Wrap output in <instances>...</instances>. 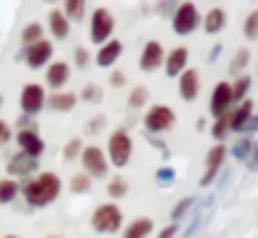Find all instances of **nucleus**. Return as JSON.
<instances>
[{"label": "nucleus", "mask_w": 258, "mask_h": 238, "mask_svg": "<svg viewBox=\"0 0 258 238\" xmlns=\"http://www.w3.org/2000/svg\"><path fill=\"white\" fill-rule=\"evenodd\" d=\"M211 133H213V138H218V141H223V138L228 136V115H223V118H218V121L213 123V128H211Z\"/></svg>", "instance_id": "obj_36"}, {"label": "nucleus", "mask_w": 258, "mask_h": 238, "mask_svg": "<svg viewBox=\"0 0 258 238\" xmlns=\"http://www.w3.org/2000/svg\"><path fill=\"white\" fill-rule=\"evenodd\" d=\"M48 25H50V33H53L58 40H66L68 33H71V23H68V18L63 15V10H50V13H48Z\"/></svg>", "instance_id": "obj_18"}, {"label": "nucleus", "mask_w": 258, "mask_h": 238, "mask_svg": "<svg viewBox=\"0 0 258 238\" xmlns=\"http://www.w3.org/2000/svg\"><path fill=\"white\" fill-rule=\"evenodd\" d=\"M103 126H105V118H103V115H98L95 121H90V123H88V133H100V128H103Z\"/></svg>", "instance_id": "obj_40"}, {"label": "nucleus", "mask_w": 258, "mask_h": 238, "mask_svg": "<svg viewBox=\"0 0 258 238\" xmlns=\"http://www.w3.org/2000/svg\"><path fill=\"white\" fill-rule=\"evenodd\" d=\"M125 193H128V183H125V178L115 175V178L108 183V196H110V198H123Z\"/></svg>", "instance_id": "obj_30"}, {"label": "nucleus", "mask_w": 258, "mask_h": 238, "mask_svg": "<svg viewBox=\"0 0 258 238\" xmlns=\"http://www.w3.org/2000/svg\"><path fill=\"white\" fill-rule=\"evenodd\" d=\"M173 123H175V113L168 105H153L146 113V118H143V126H146L148 133H163V131L171 128Z\"/></svg>", "instance_id": "obj_6"}, {"label": "nucleus", "mask_w": 258, "mask_h": 238, "mask_svg": "<svg viewBox=\"0 0 258 238\" xmlns=\"http://www.w3.org/2000/svg\"><path fill=\"white\" fill-rule=\"evenodd\" d=\"M45 105V90L38 83H25L20 93V108L25 115H38Z\"/></svg>", "instance_id": "obj_7"}, {"label": "nucleus", "mask_w": 258, "mask_h": 238, "mask_svg": "<svg viewBox=\"0 0 258 238\" xmlns=\"http://www.w3.org/2000/svg\"><path fill=\"white\" fill-rule=\"evenodd\" d=\"M190 206H193V196H185V198H180V201H178V206H175V208L171 211V218H173V221H180V218L188 213V208H190Z\"/></svg>", "instance_id": "obj_35"}, {"label": "nucleus", "mask_w": 258, "mask_h": 238, "mask_svg": "<svg viewBox=\"0 0 258 238\" xmlns=\"http://www.w3.org/2000/svg\"><path fill=\"white\" fill-rule=\"evenodd\" d=\"M40 35H43V28H40V23H30V25H25V30H23V43H25V48L28 45H33V43H38L40 40Z\"/></svg>", "instance_id": "obj_27"}, {"label": "nucleus", "mask_w": 258, "mask_h": 238, "mask_svg": "<svg viewBox=\"0 0 258 238\" xmlns=\"http://www.w3.org/2000/svg\"><path fill=\"white\" fill-rule=\"evenodd\" d=\"M146 103H148V88L146 85H138L136 90H131V95H128V105L131 108H141Z\"/></svg>", "instance_id": "obj_29"}, {"label": "nucleus", "mask_w": 258, "mask_h": 238, "mask_svg": "<svg viewBox=\"0 0 258 238\" xmlns=\"http://www.w3.org/2000/svg\"><path fill=\"white\" fill-rule=\"evenodd\" d=\"M251 148H253V146H251V141H248V138H243V141H241V143H238V146L233 148V156H236V158H241V160L248 158Z\"/></svg>", "instance_id": "obj_38"}, {"label": "nucleus", "mask_w": 258, "mask_h": 238, "mask_svg": "<svg viewBox=\"0 0 258 238\" xmlns=\"http://www.w3.org/2000/svg\"><path fill=\"white\" fill-rule=\"evenodd\" d=\"M178 88H180V98L183 100H196L198 98V90H201V78H198V71H183L180 80H178Z\"/></svg>", "instance_id": "obj_13"}, {"label": "nucleus", "mask_w": 258, "mask_h": 238, "mask_svg": "<svg viewBox=\"0 0 258 238\" xmlns=\"http://www.w3.org/2000/svg\"><path fill=\"white\" fill-rule=\"evenodd\" d=\"M120 53H123V43H120V40H108V43H103V48L98 50L95 63H98L100 68H110V66L120 58Z\"/></svg>", "instance_id": "obj_14"}, {"label": "nucleus", "mask_w": 258, "mask_h": 238, "mask_svg": "<svg viewBox=\"0 0 258 238\" xmlns=\"http://www.w3.org/2000/svg\"><path fill=\"white\" fill-rule=\"evenodd\" d=\"M113 28H115V20H113L110 10L98 8V10L93 13V18H90V40H93V43H108Z\"/></svg>", "instance_id": "obj_5"}, {"label": "nucleus", "mask_w": 258, "mask_h": 238, "mask_svg": "<svg viewBox=\"0 0 258 238\" xmlns=\"http://www.w3.org/2000/svg\"><path fill=\"white\" fill-rule=\"evenodd\" d=\"M173 178H175V170L168 168V165H163V168H158V170H156V181H158L161 186H168Z\"/></svg>", "instance_id": "obj_37"}, {"label": "nucleus", "mask_w": 258, "mask_h": 238, "mask_svg": "<svg viewBox=\"0 0 258 238\" xmlns=\"http://www.w3.org/2000/svg\"><path fill=\"white\" fill-rule=\"evenodd\" d=\"M221 50H223V48H221V45H216V48H213V53H211V61H216V58L221 55Z\"/></svg>", "instance_id": "obj_46"}, {"label": "nucleus", "mask_w": 258, "mask_h": 238, "mask_svg": "<svg viewBox=\"0 0 258 238\" xmlns=\"http://www.w3.org/2000/svg\"><path fill=\"white\" fill-rule=\"evenodd\" d=\"M20 191H23L28 206H48L60 196L63 183L55 173H40L38 178H30Z\"/></svg>", "instance_id": "obj_1"}, {"label": "nucleus", "mask_w": 258, "mask_h": 238, "mask_svg": "<svg viewBox=\"0 0 258 238\" xmlns=\"http://www.w3.org/2000/svg\"><path fill=\"white\" fill-rule=\"evenodd\" d=\"M76 63H78L81 68L88 66V50L86 48H76Z\"/></svg>", "instance_id": "obj_41"}, {"label": "nucleus", "mask_w": 258, "mask_h": 238, "mask_svg": "<svg viewBox=\"0 0 258 238\" xmlns=\"http://www.w3.org/2000/svg\"><path fill=\"white\" fill-rule=\"evenodd\" d=\"M71 191L73 193H88L90 191V175L88 173H76L71 178Z\"/></svg>", "instance_id": "obj_31"}, {"label": "nucleus", "mask_w": 258, "mask_h": 238, "mask_svg": "<svg viewBox=\"0 0 258 238\" xmlns=\"http://www.w3.org/2000/svg\"><path fill=\"white\" fill-rule=\"evenodd\" d=\"M110 83H113V85H123V83H125V76H123L120 71H113V73H110Z\"/></svg>", "instance_id": "obj_44"}, {"label": "nucleus", "mask_w": 258, "mask_h": 238, "mask_svg": "<svg viewBox=\"0 0 258 238\" xmlns=\"http://www.w3.org/2000/svg\"><path fill=\"white\" fill-rule=\"evenodd\" d=\"M216 175H218V170H213V168H208V170H206V175L201 178V186H211Z\"/></svg>", "instance_id": "obj_43"}, {"label": "nucleus", "mask_w": 258, "mask_h": 238, "mask_svg": "<svg viewBox=\"0 0 258 238\" xmlns=\"http://www.w3.org/2000/svg\"><path fill=\"white\" fill-rule=\"evenodd\" d=\"M5 238H18V236H5Z\"/></svg>", "instance_id": "obj_50"}, {"label": "nucleus", "mask_w": 258, "mask_h": 238, "mask_svg": "<svg viewBox=\"0 0 258 238\" xmlns=\"http://www.w3.org/2000/svg\"><path fill=\"white\" fill-rule=\"evenodd\" d=\"M50 55H53V43L50 40H38V43L25 48V63L30 68H43L50 61Z\"/></svg>", "instance_id": "obj_11"}, {"label": "nucleus", "mask_w": 258, "mask_h": 238, "mask_svg": "<svg viewBox=\"0 0 258 238\" xmlns=\"http://www.w3.org/2000/svg\"><path fill=\"white\" fill-rule=\"evenodd\" d=\"M226 10L223 8H211L208 13H206V18H203V28H206V33H211V35H216V33H221L223 28H226Z\"/></svg>", "instance_id": "obj_20"}, {"label": "nucleus", "mask_w": 258, "mask_h": 238, "mask_svg": "<svg viewBox=\"0 0 258 238\" xmlns=\"http://www.w3.org/2000/svg\"><path fill=\"white\" fill-rule=\"evenodd\" d=\"M243 35H246L248 40H256L258 38V8L248 13V18H246V23H243Z\"/></svg>", "instance_id": "obj_28"}, {"label": "nucleus", "mask_w": 258, "mask_h": 238, "mask_svg": "<svg viewBox=\"0 0 258 238\" xmlns=\"http://www.w3.org/2000/svg\"><path fill=\"white\" fill-rule=\"evenodd\" d=\"M68 78H71V68H68V63H63V61L53 63V66L48 68V73H45V80H48L50 88H63V85L68 83Z\"/></svg>", "instance_id": "obj_19"}, {"label": "nucleus", "mask_w": 258, "mask_h": 238, "mask_svg": "<svg viewBox=\"0 0 258 238\" xmlns=\"http://www.w3.org/2000/svg\"><path fill=\"white\" fill-rule=\"evenodd\" d=\"M18 193H20V186H18V181H13V178H0V206H5V203H13Z\"/></svg>", "instance_id": "obj_23"}, {"label": "nucleus", "mask_w": 258, "mask_h": 238, "mask_svg": "<svg viewBox=\"0 0 258 238\" xmlns=\"http://www.w3.org/2000/svg\"><path fill=\"white\" fill-rule=\"evenodd\" d=\"M253 115V100H243L231 115H228V131H236V133H241L243 131V126L248 123V118Z\"/></svg>", "instance_id": "obj_15"}, {"label": "nucleus", "mask_w": 258, "mask_h": 238, "mask_svg": "<svg viewBox=\"0 0 258 238\" xmlns=\"http://www.w3.org/2000/svg\"><path fill=\"white\" fill-rule=\"evenodd\" d=\"M175 231H178V226H168V228H163V231H161V236L158 238H173L175 236Z\"/></svg>", "instance_id": "obj_45"}, {"label": "nucleus", "mask_w": 258, "mask_h": 238, "mask_svg": "<svg viewBox=\"0 0 258 238\" xmlns=\"http://www.w3.org/2000/svg\"><path fill=\"white\" fill-rule=\"evenodd\" d=\"M18 143H20V153H25V156H30V158H40L43 151H45V143H43V138L38 136L35 128L20 131V133H18Z\"/></svg>", "instance_id": "obj_10"}, {"label": "nucleus", "mask_w": 258, "mask_h": 238, "mask_svg": "<svg viewBox=\"0 0 258 238\" xmlns=\"http://www.w3.org/2000/svg\"><path fill=\"white\" fill-rule=\"evenodd\" d=\"M153 233V221L151 218H138L133 223H128V228L123 231V238H146Z\"/></svg>", "instance_id": "obj_22"}, {"label": "nucleus", "mask_w": 258, "mask_h": 238, "mask_svg": "<svg viewBox=\"0 0 258 238\" xmlns=\"http://www.w3.org/2000/svg\"><path fill=\"white\" fill-rule=\"evenodd\" d=\"M251 151H253V168H258V146H253Z\"/></svg>", "instance_id": "obj_47"}, {"label": "nucleus", "mask_w": 258, "mask_h": 238, "mask_svg": "<svg viewBox=\"0 0 258 238\" xmlns=\"http://www.w3.org/2000/svg\"><path fill=\"white\" fill-rule=\"evenodd\" d=\"M253 131H258V115H251V118H248V123L243 126L241 133H253Z\"/></svg>", "instance_id": "obj_42"}, {"label": "nucleus", "mask_w": 258, "mask_h": 238, "mask_svg": "<svg viewBox=\"0 0 258 238\" xmlns=\"http://www.w3.org/2000/svg\"><path fill=\"white\" fill-rule=\"evenodd\" d=\"M76 93H53L50 98H45V103L53 108V110H58V113H66V110H73L76 108Z\"/></svg>", "instance_id": "obj_21"}, {"label": "nucleus", "mask_w": 258, "mask_h": 238, "mask_svg": "<svg viewBox=\"0 0 258 238\" xmlns=\"http://www.w3.org/2000/svg\"><path fill=\"white\" fill-rule=\"evenodd\" d=\"M228 156V148L223 146V143H218V146H213L211 151H208V156H206V165L208 168H213V170H218L221 168V163L226 160Z\"/></svg>", "instance_id": "obj_24"}, {"label": "nucleus", "mask_w": 258, "mask_h": 238, "mask_svg": "<svg viewBox=\"0 0 258 238\" xmlns=\"http://www.w3.org/2000/svg\"><path fill=\"white\" fill-rule=\"evenodd\" d=\"M10 136H13V131H10V126H8L5 121H0V146H5V143L10 141Z\"/></svg>", "instance_id": "obj_39"}, {"label": "nucleus", "mask_w": 258, "mask_h": 238, "mask_svg": "<svg viewBox=\"0 0 258 238\" xmlns=\"http://www.w3.org/2000/svg\"><path fill=\"white\" fill-rule=\"evenodd\" d=\"M231 85L228 83H218L211 93V115L213 118H223L228 115V108H231Z\"/></svg>", "instance_id": "obj_9"}, {"label": "nucleus", "mask_w": 258, "mask_h": 238, "mask_svg": "<svg viewBox=\"0 0 258 238\" xmlns=\"http://www.w3.org/2000/svg\"><path fill=\"white\" fill-rule=\"evenodd\" d=\"M131 153H133L131 136H128L123 128H118V131L108 138V158H110V163H113V165L123 168V165L131 160Z\"/></svg>", "instance_id": "obj_3"}, {"label": "nucleus", "mask_w": 258, "mask_h": 238, "mask_svg": "<svg viewBox=\"0 0 258 238\" xmlns=\"http://www.w3.org/2000/svg\"><path fill=\"white\" fill-rule=\"evenodd\" d=\"M185 63H188V48H183V45L173 48L171 55L166 58V73H168L171 78L180 76V73L185 71Z\"/></svg>", "instance_id": "obj_16"}, {"label": "nucleus", "mask_w": 258, "mask_h": 238, "mask_svg": "<svg viewBox=\"0 0 258 238\" xmlns=\"http://www.w3.org/2000/svg\"><path fill=\"white\" fill-rule=\"evenodd\" d=\"M123 226V211L115 203H103L93 213V228L100 233H115Z\"/></svg>", "instance_id": "obj_2"}, {"label": "nucleus", "mask_w": 258, "mask_h": 238, "mask_svg": "<svg viewBox=\"0 0 258 238\" xmlns=\"http://www.w3.org/2000/svg\"><path fill=\"white\" fill-rule=\"evenodd\" d=\"M81 153H83V141H81V138H71V141L66 143L63 158H66V160H73L76 156H81Z\"/></svg>", "instance_id": "obj_33"}, {"label": "nucleus", "mask_w": 258, "mask_h": 238, "mask_svg": "<svg viewBox=\"0 0 258 238\" xmlns=\"http://www.w3.org/2000/svg\"><path fill=\"white\" fill-rule=\"evenodd\" d=\"M0 105H3V95H0Z\"/></svg>", "instance_id": "obj_49"}, {"label": "nucleus", "mask_w": 258, "mask_h": 238, "mask_svg": "<svg viewBox=\"0 0 258 238\" xmlns=\"http://www.w3.org/2000/svg\"><path fill=\"white\" fill-rule=\"evenodd\" d=\"M48 238H63V236H48Z\"/></svg>", "instance_id": "obj_48"}, {"label": "nucleus", "mask_w": 258, "mask_h": 238, "mask_svg": "<svg viewBox=\"0 0 258 238\" xmlns=\"http://www.w3.org/2000/svg\"><path fill=\"white\" fill-rule=\"evenodd\" d=\"M33 170H38V158H30L25 153L13 156L10 163H8V173L10 175H30Z\"/></svg>", "instance_id": "obj_17"}, {"label": "nucleus", "mask_w": 258, "mask_h": 238, "mask_svg": "<svg viewBox=\"0 0 258 238\" xmlns=\"http://www.w3.org/2000/svg\"><path fill=\"white\" fill-rule=\"evenodd\" d=\"M248 88H251V78H248V76H241V78L231 85V100H236V103L241 100V103H243V100H246Z\"/></svg>", "instance_id": "obj_25"}, {"label": "nucleus", "mask_w": 258, "mask_h": 238, "mask_svg": "<svg viewBox=\"0 0 258 238\" xmlns=\"http://www.w3.org/2000/svg\"><path fill=\"white\" fill-rule=\"evenodd\" d=\"M198 23H201L198 8L193 3H180L178 10H175V18H173V30L178 35H188L198 28Z\"/></svg>", "instance_id": "obj_4"}, {"label": "nucleus", "mask_w": 258, "mask_h": 238, "mask_svg": "<svg viewBox=\"0 0 258 238\" xmlns=\"http://www.w3.org/2000/svg\"><path fill=\"white\" fill-rule=\"evenodd\" d=\"M166 61V53H163V45L158 40H148L146 48H143V55H141V71L151 73L156 68H161V63Z\"/></svg>", "instance_id": "obj_12"}, {"label": "nucleus", "mask_w": 258, "mask_h": 238, "mask_svg": "<svg viewBox=\"0 0 258 238\" xmlns=\"http://www.w3.org/2000/svg\"><path fill=\"white\" fill-rule=\"evenodd\" d=\"M63 15H66V18H73L76 23L83 20V15H86V3H83V0H68Z\"/></svg>", "instance_id": "obj_26"}, {"label": "nucleus", "mask_w": 258, "mask_h": 238, "mask_svg": "<svg viewBox=\"0 0 258 238\" xmlns=\"http://www.w3.org/2000/svg\"><path fill=\"white\" fill-rule=\"evenodd\" d=\"M248 58H251V53H248L246 48L236 50V55H233V61H231V73H241V71L248 66Z\"/></svg>", "instance_id": "obj_32"}, {"label": "nucleus", "mask_w": 258, "mask_h": 238, "mask_svg": "<svg viewBox=\"0 0 258 238\" xmlns=\"http://www.w3.org/2000/svg\"><path fill=\"white\" fill-rule=\"evenodd\" d=\"M81 158H83V168H86L88 175L100 178V175H105V173H108V160H105V153H103L98 146H88V148H83Z\"/></svg>", "instance_id": "obj_8"}, {"label": "nucleus", "mask_w": 258, "mask_h": 238, "mask_svg": "<svg viewBox=\"0 0 258 238\" xmlns=\"http://www.w3.org/2000/svg\"><path fill=\"white\" fill-rule=\"evenodd\" d=\"M83 100H88V103H100L103 100V88L95 85V83H88L86 88H83Z\"/></svg>", "instance_id": "obj_34"}]
</instances>
